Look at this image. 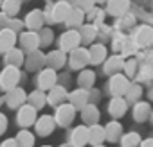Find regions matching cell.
Segmentation results:
<instances>
[{
    "label": "cell",
    "instance_id": "cell-1",
    "mask_svg": "<svg viewBox=\"0 0 153 147\" xmlns=\"http://www.w3.org/2000/svg\"><path fill=\"white\" fill-rule=\"evenodd\" d=\"M20 70L18 66H6L2 72H0V90L9 92L13 90L18 83H20Z\"/></svg>",
    "mask_w": 153,
    "mask_h": 147
},
{
    "label": "cell",
    "instance_id": "cell-2",
    "mask_svg": "<svg viewBox=\"0 0 153 147\" xmlns=\"http://www.w3.org/2000/svg\"><path fill=\"white\" fill-rule=\"evenodd\" d=\"M79 45H81V36H79L78 29H67L59 36V50H63V52H72Z\"/></svg>",
    "mask_w": 153,
    "mask_h": 147
},
{
    "label": "cell",
    "instance_id": "cell-3",
    "mask_svg": "<svg viewBox=\"0 0 153 147\" xmlns=\"http://www.w3.org/2000/svg\"><path fill=\"white\" fill-rule=\"evenodd\" d=\"M88 65V50L83 47L74 49L68 56V66L70 70H83Z\"/></svg>",
    "mask_w": 153,
    "mask_h": 147
},
{
    "label": "cell",
    "instance_id": "cell-4",
    "mask_svg": "<svg viewBox=\"0 0 153 147\" xmlns=\"http://www.w3.org/2000/svg\"><path fill=\"white\" fill-rule=\"evenodd\" d=\"M74 117H76V108L72 104H59L58 110H56V115H54V122L58 126L67 127V126L72 124Z\"/></svg>",
    "mask_w": 153,
    "mask_h": 147
},
{
    "label": "cell",
    "instance_id": "cell-5",
    "mask_svg": "<svg viewBox=\"0 0 153 147\" xmlns=\"http://www.w3.org/2000/svg\"><path fill=\"white\" fill-rule=\"evenodd\" d=\"M108 88L112 92L114 97H121L128 92L130 88V81L126 76H123V74H114V76L110 77V83H108Z\"/></svg>",
    "mask_w": 153,
    "mask_h": 147
},
{
    "label": "cell",
    "instance_id": "cell-6",
    "mask_svg": "<svg viewBox=\"0 0 153 147\" xmlns=\"http://www.w3.org/2000/svg\"><path fill=\"white\" fill-rule=\"evenodd\" d=\"M18 41H20V47L24 52H34L40 47V36L36 31H24L20 34Z\"/></svg>",
    "mask_w": 153,
    "mask_h": 147
},
{
    "label": "cell",
    "instance_id": "cell-7",
    "mask_svg": "<svg viewBox=\"0 0 153 147\" xmlns=\"http://www.w3.org/2000/svg\"><path fill=\"white\" fill-rule=\"evenodd\" d=\"M36 108H33L31 104H24V106H20L18 108V115H16V120H18V124L22 126V127H29V126H33L34 122H36Z\"/></svg>",
    "mask_w": 153,
    "mask_h": 147
},
{
    "label": "cell",
    "instance_id": "cell-8",
    "mask_svg": "<svg viewBox=\"0 0 153 147\" xmlns=\"http://www.w3.org/2000/svg\"><path fill=\"white\" fill-rule=\"evenodd\" d=\"M56 83H58V74H56V70L54 68H43L40 74H38V88L40 90H51L52 86H56Z\"/></svg>",
    "mask_w": 153,
    "mask_h": 147
},
{
    "label": "cell",
    "instance_id": "cell-9",
    "mask_svg": "<svg viewBox=\"0 0 153 147\" xmlns=\"http://www.w3.org/2000/svg\"><path fill=\"white\" fill-rule=\"evenodd\" d=\"M45 24V13L42 9H33L25 15V20H24V25L29 29V31H40Z\"/></svg>",
    "mask_w": 153,
    "mask_h": 147
},
{
    "label": "cell",
    "instance_id": "cell-10",
    "mask_svg": "<svg viewBox=\"0 0 153 147\" xmlns=\"http://www.w3.org/2000/svg\"><path fill=\"white\" fill-rule=\"evenodd\" d=\"M133 43L137 47H149L153 43V29L149 25H140L137 27L133 34Z\"/></svg>",
    "mask_w": 153,
    "mask_h": 147
},
{
    "label": "cell",
    "instance_id": "cell-11",
    "mask_svg": "<svg viewBox=\"0 0 153 147\" xmlns=\"http://www.w3.org/2000/svg\"><path fill=\"white\" fill-rule=\"evenodd\" d=\"M70 9H72L70 4H67L65 0H58V2L51 7V20H52L54 24L65 22V18H67V15L70 13Z\"/></svg>",
    "mask_w": 153,
    "mask_h": 147
},
{
    "label": "cell",
    "instance_id": "cell-12",
    "mask_svg": "<svg viewBox=\"0 0 153 147\" xmlns=\"http://www.w3.org/2000/svg\"><path fill=\"white\" fill-rule=\"evenodd\" d=\"M25 101H27V95H25V92H24L22 88H18V86H15L13 90L6 92V102H7V106L13 108V110L24 106Z\"/></svg>",
    "mask_w": 153,
    "mask_h": 147
},
{
    "label": "cell",
    "instance_id": "cell-13",
    "mask_svg": "<svg viewBox=\"0 0 153 147\" xmlns=\"http://www.w3.org/2000/svg\"><path fill=\"white\" fill-rule=\"evenodd\" d=\"M68 99V93H67V88L63 85H56L49 90V95H47V102L51 106H59L63 104L65 101Z\"/></svg>",
    "mask_w": 153,
    "mask_h": 147
},
{
    "label": "cell",
    "instance_id": "cell-14",
    "mask_svg": "<svg viewBox=\"0 0 153 147\" xmlns=\"http://www.w3.org/2000/svg\"><path fill=\"white\" fill-rule=\"evenodd\" d=\"M16 43V32L11 31L9 27L0 29V52L6 54L7 50H11Z\"/></svg>",
    "mask_w": 153,
    "mask_h": 147
},
{
    "label": "cell",
    "instance_id": "cell-15",
    "mask_svg": "<svg viewBox=\"0 0 153 147\" xmlns=\"http://www.w3.org/2000/svg\"><path fill=\"white\" fill-rule=\"evenodd\" d=\"M85 15H87L85 11H81L78 6H76V7H72V9H70V13L67 15V18H65V22H63V24H65L68 29H76V27L79 29V27L85 24Z\"/></svg>",
    "mask_w": 153,
    "mask_h": 147
},
{
    "label": "cell",
    "instance_id": "cell-16",
    "mask_svg": "<svg viewBox=\"0 0 153 147\" xmlns=\"http://www.w3.org/2000/svg\"><path fill=\"white\" fill-rule=\"evenodd\" d=\"M68 101H70V104H72L76 110H83V108L90 102V99H88V90L78 88V90L70 92V93H68Z\"/></svg>",
    "mask_w": 153,
    "mask_h": 147
},
{
    "label": "cell",
    "instance_id": "cell-17",
    "mask_svg": "<svg viewBox=\"0 0 153 147\" xmlns=\"http://www.w3.org/2000/svg\"><path fill=\"white\" fill-rule=\"evenodd\" d=\"M128 9H130V0H106V13L115 18L128 13Z\"/></svg>",
    "mask_w": 153,
    "mask_h": 147
},
{
    "label": "cell",
    "instance_id": "cell-18",
    "mask_svg": "<svg viewBox=\"0 0 153 147\" xmlns=\"http://www.w3.org/2000/svg\"><path fill=\"white\" fill-rule=\"evenodd\" d=\"M34 126H36V133H38V135H42V136H47V135H51V133L54 131V127H56V122H54V117L43 115V117L36 118Z\"/></svg>",
    "mask_w": 153,
    "mask_h": 147
},
{
    "label": "cell",
    "instance_id": "cell-19",
    "mask_svg": "<svg viewBox=\"0 0 153 147\" xmlns=\"http://www.w3.org/2000/svg\"><path fill=\"white\" fill-rule=\"evenodd\" d=\"M4 63H6V66H22L24 63H25V56H24V50L22 49H11V50H7L6 52V56H4Z\"/></svg>",
    "mask_w": 153,
    "mask_h": 147
},
{
    "label": "cell",
    "instance_id": "cell-20",
    "mask_svg": "<svg viewBox=\"0 0 153 147\" xmlns=\"http://www.w3.org/2000/svg\"><path fill=\"white\" fill-rule=\"evenodd\" d=\"M106 59V47L103 43H94L88 49V63L92 65H101Z\"/></svg>",
    "mask_w": 153,
    "mask_h": 147
},
{
    "label": "cell",
    "instance_id": "cell-21",
    "mask_svg": "<svg viewBox=\"0 0 153 147\" xmlns=\"http://www.w3.org/2000/svg\"><path fill=\"white\" fill-rule=\"evenodd\" d=\"M45 63L49 68H54V70H59L65 63H67V56L63 50H52L45 56Z\"/></svg>",
    "mask_w": 153,
    "mask_h": 147
},
{
    "label": "cell",
    "instance_id": "cell-22",
    "mask_svg": "<svg viewBox=\"0 0 153 147\" xmlns=\"http://www.w3.org/2000/svg\"><path fill=\"white\" fill-rule=\"evenodd\" d=\"M70 143L74 147H83L85 143H88V127H85V126L76 127L70 135Z\"/></svg>",
    "mask_w": 153,
    "mask_h": 147
},
{
    "label": "cell",
    "instance_id": "cell-23",
    "mask_svg": "<svg viewBox=\"0 0 153 147\" xmlns=\"http://www.w3.org/2000/svg\"><path fill=\"white\" fill-rule=\"evenodd\" d=\"M124 68V59L121 56H112L108 59H105V72L114 76V74H119Z\"/></svg>",
    "mask_w": 153,
    "mask_h": 147
},
{
    "label": "cell",
    "instance_id": "cell-24",
    "mask_svg": "<svg viewBox=\"0 0 153 147\" xmlns=\"http://www.w3.org/2000/svg\"><path fill=\"white\" fill-rule=\"evenodd\" d=\"M126 108H128V102H126L123 97H114V99L110 101V104H108L110 115H114V117H117V118L126 113Z\"/></svg>",
    "mask_w": 153,
    "mask_h": 147
},
{
    "label": "cell",
    "instance_id": "cell-25",
    "mask_svg": "<svg viewBox=\"0 0 153 147\" xmlns=\"http://www.w3.org/2000/svg\"><path fill=\"white\" fill-rule=\"evenodd\" d=\"M81 117H83V120H85L88 126H94V124L99 120V110H97V106L88 102V104L81 110Z\"/></svg>",
    "mask_w": 153,
    "mask_h": 147
},
{
    "label": "cell",
    "instance_id": "cell-26",
    "mask_svg": "<svg viewBox=\"0 0 153 147\" xmlns=\"http://www.w3.org/2000/svg\"><path fill=\"white\" fill-rule=\"evenodd\" d=\"M2 13L7 15V18H15L22 9V0H2Z\"/></svg>",
    "mask_w": 153,
    "mask_h": 147
},
{
    "label": "cell",
    "instance_id": "cell-27",
    "mask_svg": "<svg viewBox=\"0 0 153 147\" xmlns=\"http://www.w3.org/2000/svg\"><path fill=\"white\" fill-rule=\"evenodd\" d=\"M78 31H79V36H81V43H90L97 36V27L94 24H83Z\"/></svg>",
    "mask_w": 153,
    "mask_h": 147
},
{
    "label": "cell",
    "instance_id": "cell-28",
    "mask_svg": "<svg viewBox=\"0 0 153 147\" xmlns=\"http://www.w3.org/2000/svg\"><path fill=\"white\" fill-rule=\"evenodd\" d=\"M43 63H45V56H43L42 52H38V50L29 52V57L25 59L27 70H40V68L43 66Z\"/></svg>",
    "mask_w": 153,
    "mask_h": 147
},
{
    "label": "cell",
    "instance_id": "cell-29",
    "mask_svg": "<svg viewBox=\"0 0 153 147\" xmlns=\"http://www.w3.org/2000/svg\"><path fill=\"white\" fill-rule=\"evenodd\" d=\"M105 138H106L105 127H101V126H97V124H94V126L88 127V143L99 145L101 142H105Z\"/></svg>",
    "mask_w": 153,
    "mask_h": 147
},
{
    "label": "cell",
    "instance_id": "cell-30",
    "mask_svg": "<svg viewBox=\"0 0 153 147\" xmlns=\"http://www.w3.org/2000/svg\"><path fill=\"white\" fill-rule=\"evenodd\" d=\"M96 83V74L92 70H81L79 77H78V85L79 88H85V90H90Z\"/></svg>",
    "mask_w": 153,
    "mask_h": 147
},
{
    "label": "cell",
    "instance_id": "cell-31",
    "mask_svg": "<svg viewBox=\"0 0 153 147\" xmlns=\"http://www.w3.org/2000/svg\"><path fill=\"white\" fill-rule=\"evenodd\" d=\"M105 135H106V140L117 142V140L123 136V126H121L119 122H110V124L105 127Z\"/></svg>",
    "mask_w": 153,
    "mask_h": 147
},
{
    "label": "cell",
    "instance_id": "cell-32",
    "mask_svg": "<svg viewBox=\"0 0 153 147\" xmlns=\"http://www.w3.org/2000/svg\"><path fill=\"white\" fill-rule=\"evenodd\" d=\"M27 101H29V104H31L33 108L40 110V108L45 106V102H47V95L43 93V90H34L33 93H29Z\"/></svg>",
    "mask_w": 153,
    "mask_h": 147
},
{
    "label": "cell",
    "instance_id": "cell-33",
    "mask_svg": "<svg viewBox=\"0 0 153 147\" xmlns=\"http://www.w3.org/2000/svg\"><path fill=\"white\" fill-rule=\"evenodd\" d=\"M149 104L148 102H137L135 108H133V118L137 122H144L148 117H149Z\"/></svg>",
    "mask_w": 153,
    "mask_h": 147
},
{
    "label": "cell",
    "instance_id": "cell-34",
    "mask_svg": "<svg viewBox=\"0 0 153 147\" xmlns=\"http://www.w3.org/2000/svg\"><path fill=\"white\" fill-rule=\"evenodd\" d=\"M16 143H18V147H33L34 145V136L27 131V129H22L18 135H16Z\"/></svg>",
    "mask_w": 153,
    "mask_h": 147
},
{
    "label": "cell",
    "instance_id": "cell-35",
    "mask_svg": "<svg viewBox=\"0 0 153 147\" xmlns=\"http://www.w3.org/2000/svg\"><path fill=\"white\" fill-rule=\"evenodd\" d=\"M105 15H106V11H103L101 7H92V9L87 13V16H88V20H90V24H94L96 27L103 24V20H105Z\"/></svg>",
    "mask_w": 153,
    "mask_h": 147
},
{
    "label": "cell",
    "instance_id": "cell-36",
    "mask_svg": "<svg viewBox=\"0 0 153 147\" xmlns=\"http://www.w3.org/2000/svg\"><path fill=\"white\" fill-rule=\"evenodd\" d=\"M124 95H126V102H137L140 99V95H142L140 85H130V88H128V92Z\"/></svg>",
    "mask_w": 153,
    "mask_h": 147
},
{
    "label": "cell",
    "instance_id": "cell-37",
    "mask_svg": "<svg viewBox=\"0 0 153 147\" xmlns=\"http://www.w3.org/2000/svg\"><path fill=\"white\" fill-rule=\"evenodd\" d=\"M121 138H123V143H121L123 147H137L140 143V136L137 133H126Z\"/></svg>",
    "mask_w": 153,
    "mask_h": 147
},
{
    "label": "cell",
    "instance_id": "cell-38",
    "mask_svg": "<svg viewBox=\"0 0 153 147\" xmlns=\"http://www.w3.org/2000/svg\"><path fill=\"white\" fill-rule=\"evenodd\" d=\"M133 24H135V16L130 13H124L117 18V29H128V27H133Z\"/></svg>",
    "mask_w": 153,
    "mask_h": 147
},
{
    "label": "cell",
    "instance_id": "cell-39",
    "mask_svg": "<svg viewBox=\"0 0 153 147\" xmlns=\"http://www.w3.org/2000/svg\"><path fill=\"white\" fill-rule=\"evenodd\" d=\"M38 36H40V45H43V47L51 45L52 43V38H54V34H52V31L49 27H42Z\"/></svg>",
    "mask_w": 153,
    "mask_h": 147
},
{
    "label": "cell",
    "instance_id": "cell-40",
    "mask_svg": "<svg viewBox=\"0 0 153 147\" xmlns=\"http://www.w3.org/2000/svg\"><path fill=\"white\" fill-rule=\"evenodd\" d=\"M124 72H126V76H135V72H137V61L135 59H130V61H124V68H123Z\"/></svg>",
    "mask_w": 153,
    "mask_h": 147
},
{
    "label": "cell",
    "instance_id": "cell-41",
    "mask_svg": "<svg viewBox=\"0 0 153 147\" xmlns=\"http://www.w3.org/2000/svg\"><path fill=\"white\" fill-rule=\"evenodd\" d=\"M96 0H79V2H78V7L81 9V11H85V13H88L92 7H96Z\"/></svg>",
    "mask_w": 153,
    "mask_h": 147
},
{
    "label": "cell",
    "instance_id": "cell-42",
    "mask_svg": "<svg viewBox=\"0 0 153 147\" xmlns=\"http://www.w3.org/2000/svg\"><path fill=\"white\" fill-rule=\"evenodd\" d=\"M7 27H9L11 31H15V32H20V31H22V27H24V24H22L20 20H16V16H15V18H9Z\"/></svg>",
    "mask_w": 153,
    "mask_h": 147
},
{
    "label": "cell",
    "instance_id": "cell-43",
    "mask_svg": "<svg viewBox=\"0 0 153 147\" xmlns=\"http://www.w3.org/2000/svg\"><path fill=\"white\" fill-rule=\"evenodd\" d=\"M6 129H7V118H6V115L0 113V135H2Z\"/></svg>",
    "mask_w": 153,
    "mask_h": 147
},
{
    "label": "cell",
    "instance_id": "cell-44",
    "mask_svg": "<svg viewBox=\"0 0 153 147\" xmlns=\"http://www.w3.org/2000/svg\"><path fill=\"white\" fill-rule=\"evenodd\" d=\"M7 22H9L7 15H6V13H2V11H0V29H4V27H7Z\"/></svg>",
    "mask_w": 153,
    "mask_h": 147
},
{
    "label": "cell",
    "instance_id": "cell-45",
    "mask_svg": "<svg viewBox=\"0 0 153 147\" xmlns=\"http://www.w3.org/2000/svg\"><path fill=\"white\" fill-rule=\"evenodd\" d=\"M0 147H18V143H16V140H15V138H9V140H6Z\"/></svg>",
    "mask_w": 153,
    "mask_h": 147
},
{
    "label": "cell",
    "instance_id": "cell-46",
    "mask_svg": "<svg viewBox=\"0 0 153 147\" xmlns=\"http://www.w3.org/2000/svg\"><path fill=\"white\" fill-rule=\"evenodd\" d=\"M140 147H153V138H148V140H140Z\"/></svg>",
    "mask_w": 153,
    "mask_h": 147
},
{
    "label": "cell",
    "instance_id": "cell-47",
    "mask_svg": "<svg viewBox=\"0 0 153 147\" xmlns=\"http://www.w3.org/2000/svg\"><path fill=\"white\" fill-rule=\"evenodd\" d=\"M65 2H67V4H70L72 7H76V6H78V2H79V0H65Z\"/></svg>",
    "mask_w": 153,
    "mask_h": 147
},
{
    "label": "cell",
    "instance_id": "cell-48",
    "mask_svg": "<svg viewBox=\"0 0 153 147\" xmlns=\"http://www.w3.org/2000/svg\"><path fill=\"white\" fill-rule=\"evenodd\" d=\"M61 147H74V145H72V143H63Z\"/></svg>",
    "mask_w": 153,
    "mask_h": 147
},
{
    "label": "cell",
    "instance_id": "cell-49",
    "mask_svg": "<svg viewBox=\"0 0 153 147\" xmlns=\"http://www.w3.org/2000/svg\"><path fill=\"white\" fill-rule=\"evenodd\" d=\"M94 147H105V145H101V143H99V145H94Z\"/></svg>",
    "mask_w": 153,
    "mask_h": 147
},
{
    "label": "cell",
    "instance_id": "cell-50",
    "mask_svg": "<svg viewBox=\"0 0 153 147\" xmlns=\"http://www.w3.org/2000/svg\"><path fill=\"white\" fill-rule=\"evenodd\" d=\"M96 2H106V0H96Z\"/></svg>",
    "mask_w": 153,
    "mask_h": 147
},
{
    "label": "cell",
    "instance_id": "cell-51",
    "mask_svg": "<svg viewBox=\"0 0 153 147\" xmlns=\"http://www.w3.org/2000/svg\"><path fill=\"white\" fill-rule=\"evenodd\" d=\"M0 7H2V0H0Z\"/></svg>",
    "mask_w": 153,
    "mask_h": 147
},
{
    "label": "cell",
    "instance_id": "cell-52",
    "mask_svg": "<svg viewBox=\"0 0 153 147\" xmlns=\"http://www.w3.org/2000/svg\"><path fill=\"white\" fill-rule=\"evenodd\" d=\"M0 104H2V99H0Z\"/></svg>",
    "mask_w": 153,
    "mask_h": 147
},
{
    "label": "cell",
    "instance_id": "cell-53",
    "mask_svg": "<svg viewBox=\"0 0 153 147\" xmlns=\"http://www.w3.org/2000/svg\"><path fill=\"white\" fill-rule=\"evenodd\" d=\"M151 95H153V92H151Z\"/></svg>",
    "mask_w": 153,
    "mask_h": 147
},
{
    "label": "cell",
    "instance_id": "cell-54",
    "mask_svg": "<svg viewBox=\"0 0 153 147\" xmlns=\"http://www.w3.org/2000/svg\"><path fill=\"white\" fill-rule=\"evenodd\" d=\"M45 147H49V145H45Z\"/></svg>",
    "mask_w": 153,
    "mask_h": 147
}]
</instances>
